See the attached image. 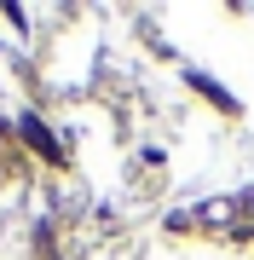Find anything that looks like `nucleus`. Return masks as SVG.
I'll list each match as a JSON object with an SVG mask.
<instances>
[{"mask_svg": "<svg viewBox=\"0 0 254 260\" xmlns=\"http://www.w3.org/2000/svg\"><path fill=\"white\" fill-rule=\"evenodd\" d=\"M23 139L35 145V150H47V156H58V145L47 139V127H41V121H23Z\"/></svg>", "mask_w": 254, "mask_h": 260, "instance_id": "1", "label": "nucleus"}]
</instances>
